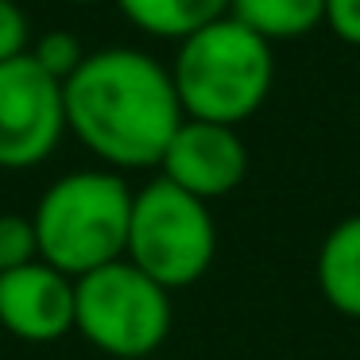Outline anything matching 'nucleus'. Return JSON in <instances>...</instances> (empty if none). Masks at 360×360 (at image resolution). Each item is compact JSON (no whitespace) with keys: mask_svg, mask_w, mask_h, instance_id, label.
I'll return each mask as SVG.
<instances>
[{"mask_svg":"<svg viewBox=\"0 0 360 360\" xmlns=\"http://www.w3.org/2000/svg\"><path fill=\"white\" fill-rule=\"evenodd\" d=\"M27 51H32L27 12L16 0H0V63H12V58L27 55Z\"/></svg>","mask_w":360,"mask_h":360,"instance_id":"obj_14","label":"nucleus"},{"mask_svg":"<svg viewBox=\"0 0 360 360\" xmlns=\"http://www.w3.org/2000/svg\"><path fill=\"white\" fill-rule=\"evenodd\" d=\"M0 329L24 345H55L74 333V279L35 264L0 271Z\"/></svg>","mask_w":360,"mask_h":360,"instance_id":"obj_8","label":"nucleus"},{"mask_svg":"<svg viewBox=\"0 0 360 360\" xmlns=\"http://www.w3.org/2000/svg\"><path fill=\"white\" fill-rule=\"evenodd\" d=\"M318 290L337 314L360 321V213L337 221L318 248Z\"/></svg>","mask_w":360,"mask_h":360,"instance_id":"obj_9","label":"nucleus"},{"mask_svg":"<svg viewBox=\"0 0 360 360\" xmlns=\"http://www.w3.org/2000/svg\"><path fill=\"white\" fill-rule=\"evenodd\" d=\"M117 8L124 12V20L136 32L151 35V39L182 43L202 27L225 20L233 0H117Z\"/></svg>","mask_w":360,"mask_h":360,"instance_id":"obj_10","label":"nucleus"},{"mask_svg":"<svg viewBox=\"0 0 360 360\" xmlns=\"http://www.w3.org/2000/svg\"><path fill=\"white\" fill-rule=\"evenodd\" d=\"M248 174V148L233 124H213V120H182L174 140L167 143L159 179L174 182L179 190L217 202L233 194Z\"/></svg>","mask_w":360,"mask_h":360,"instance_id":"obj_7","label":"nucleus"},{"mask_svg":"<svg viewBox=\"0 0 360 360\" xmlns=\"http://www.w3.org/2000/svg\"><path fill=\"white\" fill-rule=\"evenodd\" d=\"M66 4H101V0H66Z\"/></svg>","mask_w":360,"mask_h":360,"instance_id":"obj_16","label":"nucleus"},{"mask_svg":"<svg viewBox=\"0 0 360 360\" xmlns=\"http://www.w3.org/2000/svg\"><path fill=\"white\" fill-rule=\"evenodd\" d=\"M39 259V236L32 217L24 213H0V271H16Z\"/></svg>","mask_w":360,"mask_h":360,"instance_id":"obj_13","label":"nucleus"},{"mask_svg":"<svg viewBox=\"0 0 360 360\" xmlns=\"http://www.w3.org/2000/svg\"><path fill=\"white\" fill-rule=\"evenodd\" d=\"M217 256V221L210 202L179 190L167 179H151L132 198L124 259L167 290L194 287Z\"/></svg>","mask_w":360,"mask_h":360,"instance_id":"obj_5","label":"nucleus"},{"mask_svg":"<svg viewBox=\"0 0 360 360\" xmlns=\"http://www.w3.org/2000/svg\"><path fill=\"white\" fill-rule=\"evenodd\" d=\"M66 136L82 143L105 171H151L186 120L171 66L136 47L89 51L63 86Z\"/></svg>","mask_w":360,"mask_h":360,"instance_id":"obj_1","label":"nucleus"},{"mask_svg":"<svg viewBox=\"0 0 360 360\" xmlns=\"http://www.w3.org/2000/svg\"><path fill=\"white\" fill-rule=\"evenodd\" d=\"M326 24L337 39L360 47V0H326Z\"/></svg>","mask_w":360,"mask_h":360,"instance_id":"obj_15","label":"nucleus"},{"mask_svg":"<svg viewBox=\"0 0 360 360\" xmlns=\"http://www.w3.org/2000/svg\"><path fill=\"white\" fill-rule=\"evenodd\" d=\"M136 190L117 171H70L39 194L32 225L39 236V259L70 279L117 264L128 252Z\"/></svg>","mask_w":360,"mask_h":360,"instance_id":"obj_2","label":"nucleus"},{"mask_svg":"<svg viewBox=\"0 0 360 360\" xmlns=\"http://www.w3.org/2000/svg\"><path fill=\"white\" fill-rule=\"evenodd\" d=\"M229 16L259 39H302L326 24V0H233Z\"/></svg>","mask_w":360,"mask_h":360,"instance_id":"obj_11","label":"nucleus"},{"mask_svg":"<svg viewBox=\"0 0 360 360\" xmlns=\"http://www.w3.org/2000/svg\"><path fill=\"white\" fill-rule=\"evenodd\" d=\"M171 290L117 259L74 279V333L112 360H143L171 337Z\"/></svg>","mask_w":360,"mask_h":360,"instance_id":"obj_4","label":"nucleus"},{"mask_svg":"<svg viewBox=\"0 0 360 360\" xmlns=\"http://www.w3.org/2000/svg\"><path fill=\"white\" fill-rule=\"evenodd\" d=\"M63 136V82L51 78L32 55L0 63V171L43 167Z\"/></svg>","mask_w":360,"mask_h":360,"instance_id":"obj_6","label":"nucleus"},{"mask_svg":"<svg viewBox=\"0 0 360 360\" xmlns=\"http://www.w3.org/2000/svg\"><path fill=\"white\" fill-rule=\"evenodd\" d=\"M27 55H32L35 63H39L55 82H63V86H66V82L74 78V70L86 63L89 51L82 47V39H78L74 32H63V27H55V32L35 35V39H32V51H27Z\"/></svg>","mask_w":360,"mask_h":360,"instance_id":"obj_12","label":"nucleus"},{"mask_svg":"<svg viewBox=\"0 0 360 360\" xmlns=\"http://www.w3.org/2000/svg\"><path fill=\"white\" fill-rule=\"evenodd\" d=\"M171 78L190 120L236 128L264 109L275 82V55L267 39L225 16L179 43Z\"/></svg>","mask_w":360,"mask_h":360,"instance_id":"obj_3","label":"nucleus"}]
</instances>
